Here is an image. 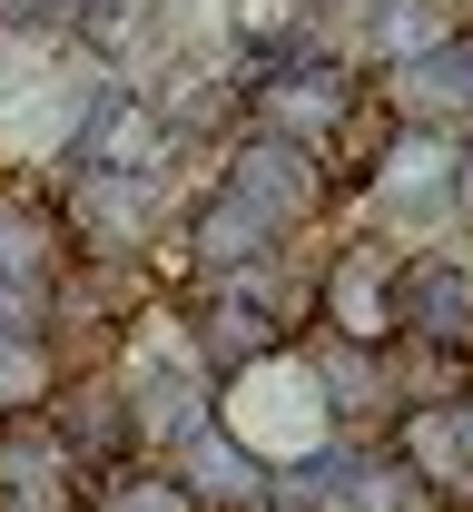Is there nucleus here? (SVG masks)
I'll return each instance as SVG.
<instances>
[{
	"mask_svg": "<svg viewBox=\"0 0 473 512\" xmlns=\"http://www.w3.org/2000/svg\"><path fill=\"white\" fill-rule=\"evenodd\" d=\"M464 158L473 138H444V128H375V148L355 158V178L336 188V207L365 217V237H395V247H434L464 207Z\"/></svg>",
	"mask_w": 473,
	"mask_h": 512,
	"instance_id": "f257e3e1",
	"label": "nucleus"
},
{
	"mask_svg": "<svg viewBox=\"0 0 473 512\" xmlns=\"http://www.w3.org/2000/svg\"><path fill=\"white\" fill-rule=\"evenodd\" d=\"M207 188L237 197L247 217H267L286 247L316 237V227L336 217V178H326V158H306V148H286V138H267V128H247V119L217 138V178H207Z\"/></svg>",
	"mask_w": 473,
	"mask_h": 512,
	"instance_id": "f03ea898",
	"label": "nucleus"
},
{
	"mask_svg": "<svg viewBox=\"0 0 473 512\" xmlns=\"http://www.w3.org/2000/svg\"><path fill=\"white\" fill-rule=\"evenodd\" d=\"M395 266H405V247H395V237H365V227H355L345 247H326L316 276H306V335L395 355Z\"/></svg>",
	"mask_w": 473,
	"mask_h": 512,
	"instance_id": "7ed1b4c3",
	"label": "nucleus"
},
{
	"mask_svg": "<svg viewBox=\"0 0 473 512\" xmlns=\"http://www.w3.org/2000/svg\"><path fill=\"white\" fill-rule=\"evenodd\" d=\"M395 355L473 375V256L464 247H405V266H395Z\"/></svg>",
	"mask_w": 473,
	"mask_h": 512,
	"instance_id": "20e7f679",
	"label": "nucleus"
},
{
	"mask_svg": "<svg viewBox=\"0 0 473 512\" xmlns=\"http://www.w3.org/2000/svg\"><path fill=\"white\" fill-rule=\"evenodd\" d=\"M69 168H79V178H148V188H178L188 138H178V119H168L138 79H109L99 109H89V128H79V148H69Z\"/></svg>",
	"mask_w": 473,
	"mask_h": 512,
	"instance_id": "39448f33",
	"label": "nucleus"
},
{
	"mask_svg": "<svg viewBox=\"0 0 473 512\" xmlns=\"http://www.w3.org/2000/svg\"><path fill=\"white\" fill-rule=\"evenodd\" d=\"M375 109L395 128H444V138H464L473 128V20L454 40H434V50H414L375 79Z\"/></svg>",
	"mask_w": 473,
	"mask_h": 512,
	"instance_id": "423d86ee",
	"label": "nucleus"
},
{
	"mask_svg": "<svg viewBox=\"0 0 473 512\" xmlns=\"http://www.w3.org/2000/svg\"><path fill=\"white\" fill-rule=\"evenodd\" d=\"M385 453H395L414 483L434 493V512H473V424L444 404V394L405 404V414H395V434H385Z\"/></svg>",
	"mask_w": 473,
	"mask_h": 512,
	"instance_id": "0eeeda50",
	"label": "nucleus"
},
{
	"mask_svg": "<svg viewBox=\"0 0 473 512\" xmlns=\"http://www.w3.org/2000/svg\"><path fill=\"white\" fill-rule=\"evenodd\" d=\"M158 463L188 483V503H198V512H267V503H276V473H267L247 444H237L227 424H198L188 444L158 453Z\"/></svg>",
	"mask_w": 473,
	"mask_h": 512,
	"instance_id": "6e6552de",
	"label": "nucleus"
},
{
	"mask_svg": "<svg viewBox=\"0 0 473 512\" xmlns=\"http://www.w3.org/2000/svg\"><path fill=\"white\" fill-rule=\"evenodd\" d=\"M60 266H69V247H60L50 188H30V178L0 168V276H60Z\"/></svg>",
	"mask_w": 473,
	"mask_h": 512,
	"instance_id": "1a4fd4ad",
	"label": "nucleus"
},
{
	"mask_svg": "<svg viewBox=\"0 0 473 512\" xmlns=\"http://www.w3.org/2000/svg\"><path fill=\"white\" fill-rule=\"evenodd\" d=\"M69 375L79 365H69L60 335H0V424H40Z\"/></svg>",
	"mask_w": 473,
	"mask_h": 512,
	"instance_id": "9d476101",
	"label": "nucleus"
},
{
	"mask_svg": "<svg viewBox=\"0 0 473 512\" xmlns=\"http://www.w3.org/2000/svg\"><path fill=\"white\" fill-rule=\"evenodd\" d=\"M89 512H198V503H188V483H178L158 453H138V463H109V473L89 483Z\"/></svg>",
	"mask_w": 473,
	"mask_h": 512,
	"instance_id": "9b49d317",
	"label": "nucleus"
},
{
	"mask_svg": "<svg viewBox=\"0 0 473 512\" xmlns=\"http://www.w3.org/2000/svg\"><path fill=\"white\" fill-rule=\"evenodd\" d=\"M0 40H69V0H0Z\"/></svg>",
	"mask_w": 473,
	"mask_h": 512,
	"instance_id": "f8f14e48",
	"label": "nucleus"
},
{
	"mask_svg": "<svg viewBox=\"0 0 473 512\" xmlns=\"http://www.w3.org/2000/svg\"><path fill=\"white\" fill-rule=\"evenodd\" d=\"M444 404H454V414H464V424H473V375H464V384H454V394H444Z\"/></svg>",
	"mask_w": 473,
	"mask_h": 512,
	"instance_id": "ddd939ff",
	"label": "nucleus"
},
{
	"mask_svg": "<svg viewBox=\"0 0 473 512\" xmlns=\"http://www.w3.org/2000/svg\"><path fill=\"white\" fill-rule=\"evenodd\" d=\"M454 217H473V158H464V207H454Z\"/></svg>",
	"mask_w": 473,
	"mask_h": 512,
	"instance_id": "4468645a",
	"label": "nucleus"
},
{
	"mask_svg": "<svg viewBox=\"0 0 473 512\" xmlns=\"http://www.w3.org/2000/svg\"><path fill=\"white\" fill-rule=\"evenodd\" d=\"M267 512H296V503H267Z\"/></svg>",
	"mask_w": 473,
	"mask_h": 512,
	"instance_id": "2eb2a0df",
	"label": "nucleus"
}]
</instances>
